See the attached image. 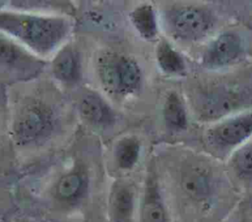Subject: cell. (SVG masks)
I'll use <instances>...</instances> for the list:
<instances>
[{"label":"cell","mask_w":252,"mask_h":222,"mask_svg":"<svg viewBox=\"0 0 252 222\" xmlns=\"http://www.w3.org/2000/svg\"><path fill=\"white\" fill-rule=\"evenodd\" d=\"M233 185L216 161L185 154L174 172L179 222H221L237 204Z\"/></svg>","instance_id":"1"},{"label":"cell","mask_w":252,"mask_h":222,"mask_svg":"<svg viewBox=\"0 0 252 222\" xmlns=\"http://www.w3.org/2000/svg\"><path fill=\"white\" fill-rule=\"evenodd\" d=\"M252 139V110L230 115L204 133L206 150L218 160H226L240 145Z\"/></svg>","instance_id":"3"},{"label":"cell","mask_w":252,"mask_h":222,"mask_svg":"<svg viewBox=\"0 0 252 222\" xmlns=\"http://www.w3.org/2000/svg\"><path fill=\"white\" fill-rule=\"evenodd\" d=\"M140 141L135 137H125L118 140L114 148L117 165L124 170L132 169L140 156Z\"/></svg>","instance_id":"18"},{"label":"cell","mask_w":252,"mask_h":222,"mask_svg":"<svg viewBox=\"0 0 252 222\" xmlns=\"http://www.w3.org/2000/svg\"><path fill=\"white\" fill-rule=\"evenodd\" d=\"M0 31L19 40L37 55H48L71 31L66 18L10 11L0 12Z\"/></svg>","instance_id":"2"},{"label":"cell","mask_w":252,"mask_h":222,"mask_svg":"<svg viewBox=\"0 0 252 222\" xmlns=\"http://www.w3.org/2000/svg\"><path fill=\"white\" fill-rule=\"evenodd\" d=\"M87 176L80 170H73L63 175L55 188L56 197L64 202L78 200L87 189Z\"/></svg>","instance_id":"14"},{"label":"cell","mask_w":252,"mask_h":222,"mask_svg":"<svg viewBox=\"0 0 252 222\" xmlns=\"http://www.w3.org/2000/svg\"><path fill=\"white\" fill-rule=\"evenodd\" d=\"M164 23L169 33L182 41H198L214 27L213 15L204 8L182 6L166 11Z\"/></svg>","instance_id":"5"},{"label":"cell","mask_w":252,"mask_h":222,"mask_svg":"<svg viewBox=\"0 0 252 222\" xmlns=\"http://www.w3.org/2000/svg\"><path fill=\"white\" fill-rule=\"evenodd\" d=\"M79 112L83 119L94 126H108L114 122V112L103 98L89 91L79 100Z\"/></svg>","instance_id":"11"},{"label":"cell","mask_w":252,"mask_h":222,"mask_svg":"<svg viewBox=\"0 0 252 222\" xmlns=\"http://www.w3.org/2000/svg\"><path fill=\"white\" fill-rule=\"evenodd\" d=\"M44 62L11 39L0 35V68L19 80L37 76Z\"/></svg>","instance_id":"7"},{"label":"cell","mask_w":252,"mask_h":222,"mask_svg":"<svg viewBox=\"0 0 252 222\" xmlns=\"http://www.w3.org/2000/svg\"><path fill=\"white\" fill-rule=\"evenodd\" d=\"M52 73L62 83L78 82L81 77V63L77 51L71 46L62 48L52 62Z\"/></svg>","instance_id":"13"},{"label":"cell","mask_w":252,"mask_h":222,"mask_svg":"<svg viewBox=\"0 0 252 222\" xmlns=\"http://www.w3.org/2000/svg\"><path fill=\"white\" fill-rule=\"evenodd\" d=\"M140 222H171L155 171L148 173L140 208Z\"/></svg>","instance_id":"9"},{"label":"cell","mask_w":252,"mask_h":222,"mask_svg":"<svg viewBox=\"0 0 252 222\" xmlns=\"http://www.w3.org/2000/svg\"><path fill=\"white\" fill-rule=\"evenodd\" d=\"M97 74L103 88L115 95L135 93L142 84L138 63L118 53L103 54L97 62Z\"/></svg>","instance_id":"4"},{"label":"cell","mask_w":252,"mask_h":222,"mask_svg":"<svg viewBox=\"0 0 252 222\" xmlns=\"http://www.w3.org/2000/svg\"><path fill=\"white\" fill-rule=\"evenodd\" d=\"M137 31L146 39H154L158 34L156 12L152 5L143 4L135 8L129 15Z\"/></svg>","instance_id":"17"},{"label":"cell","mask_w":252,"mask_h":222,"mask_svg":"<svg viewBox=\"0 0 252 222\" xmlns=\"http://www.w3.org/2000/svg\"><path fill=\"white\" fill-rule=\"evenodd\" d=\"M134 192L125 183L118 182L112 187L109 197V210L113 222H132Z\"/></svg>","instance_id":"12"},{"label":"cell","mask_w":252,"mask_h":222,"mask_svg":"<svg viewBox=\"0 0 252 222\" xmlns=\"http://www.w3.org/2000/svg\"><path fill=\"white\" fill-rule=\"evenodd\" d=\"M221 222H252V201L237 202Z\"/></svg>","instance_id":"19"},{"label":"cell","mask_w":252,"mask_h":222,"mask_svg":"<svg viewBox=\"0 0 252 222\" xmlns=\"http://www.w3.org/2000/svg\"><path fill=\"white\" fill-rule=\"evenodd\" d=\"M162 116L166 128L171 132H182L188 127L185 105L176 92H170L166 96L162 108Z\"/></svg>","instance_id":"15"},{"label":"cell","mask_w":252,"mask_h":222,"mask_svg":"<svg viewBox=\"0 0 252 222\" xmlns=\"http://www.w3.org/2000/svg\"><path fill=\"white\" fill-rule=\"evenodd\" d=\"M226 171L235 186L244 190H252V139L228 156Z\"/></svg>","instance_id":"10"},{"label":"cell","mask_w":252,"mask_h":222,"mask_svg":"<svg viewBox=\"0 0 252 222\" xmlns=\"http://www.w3.org/2000/svg\"><path fill=\"white\" fill-rule=\"evenodd\" d=\"M53 129L51 110L38 101H32L21 108L13 124L14 139L27 144L49 135Z\"/></svg>","instance_id":"6"},{"label":"cell","mask_w":252,"mask_h":222,"mask_svg":"<svg viewBox=\"0 0 252 222\" xmlns=\"http://www.w3.org/2000/svg\"><path fill=\"white\" fill-rule=\"evenodd\" d=\"M243 52V41L236 31H223L207 46L202 58L205 68L217 70L234 63Z\"/></svg>","instance_id":"8"},{"label":"cell","mask_w":252,"mask_h":222,"mask_svg":"<svg viewBox=\"0 0 252 222\" xmlns=\"http://www.w3.org/2000/svg\"><path fill=\"white\" fill-rule=\"evenodd\" d=\"M157 61L159 69L169 76H181L186 65L181 54L166 40H161L157 47Z\"/></svg>","instance_id":"16"}]
</instances>
